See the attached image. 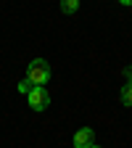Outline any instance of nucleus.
Instances as JSON below:
<instances>
[{
	"label": "nucleus",
	"mask_w": 132,
	"mask_h": 148,
	"mask_svg": "<svg viewBox=\"0 0 132 148\" xmlns=\"http://www.w3.org/2000/svg\"><path fill=\"white\" fill-rule=\"evenodd\" d=\"M27 79H29L32 85H37V87L48 85V79H50V64H48L45 58H34V61L29 64V69H27Z\"/></svg>",
	"instance_id": "f257e3e1"
},
{
	"label": "nucleus",
	"mask_w": 132,
	"mask_h": 148,
	"mask_svg": "<svg viewBox=\"0 0 132 148\" xmlns=\"http://www.w3.org/2000/svg\"><path fill=\"white\" fill-rule=\"evenodd\" d=\"M27 101H29L32 111H45V108L50 106V95H48L45 87H34L29 95H27Z\"/></svg>",
	"instance_id": "f03ea898"
},
{
	"label": "nucleus",
	"mask_w": 132,
	"mask_h": 148,
	"mask_svg": "<svg viewBox=\"0 0 132 148\" xmlns=\"http://www.w3.org/2000/svg\"><path fill=\"white\" fill-rule=\"evenodd\" d=\"M95 143V132H92V127H82L77 135H74V148H90Z\"/></svg>",
	"instance_id": "7ed1b4c3"
},
{
	"label": "nucleus",
	"mask_w": 132,
	"mask_h": 148,
	"mask_svg": "<svg viewBox=\"0 0 132 148\" xmlns=\"http://www.w3.org/2000/svg\"><path fill=\"white\" fill-rule=\"evenodd\" d=\"M77 8H79V0H61V11H64L66 16L77 13Z\"/></svg>",
	"instance_id": "20e7f679"
},
{
	"label": "nucleus",
	"mask_w": 132,
	"mask_h": 148,
	"mask_svg": "<svg viewBox=\"0 0 132 148\" xmlns=\"http://www.w3.org/2000/svg\"><path fill=\"white\" fill-rule=\"evenodd\" d=\"M119 98H122V103H124V106H132V85H129V82H127V85L122 87Z\"/></svg>",
	"instance_id": "39448f33"
},
{
	"label": "nucleus",
	"mask_w": 132,
	"mask_h": 148,
	"mask_svg": "<svg viewBox=\"0 0 132 148\" xmlns=\"http://www.w3.org/2000/svg\"><path fill=\"white\" fill-rule=\"evenodd\" d=\"M34 87H37V85H32V82H29L27 77H24L21 82H18V92H24V95H29V92H32Z\"/></svg>",
	"instance_id": "423d86ee"
},
{
	"label": "nucleus",
	"mask_w": 132,
	"mask_h": 148,
	"mask_svg": "<svg viewBox=\"0 0 132 148\" xmlns=\"http://www.w3.org/2000/svg\"><path fill=\"white\" fill-rule=\"evenodd\" d=\"M124 77H127V82L132 85V66H127V69H124Z\"/></svg>",
	"instance_id": "0eeeda50"
},
{
	"label": "nucleus",
	"mask_w": 132,
	"mask_h": 148,
	"mask_svg": "<svg viewBox=\"0 0 132 148\" xmlns=\"http://www.w3.org/2000/svg\"><path fill=\"white\" fill-rule=\"evenodd\" d=\"M119 3H122V5H132V0H119Z\"/></svg>",
	"instance_id": "6e6552de"
},
{
	"label": "nucleus",
	"mask_w": 132,
	"mask_h": 148,
	"mask_svg": "<svg viewBox=\"0 0 132 148\" xmlns=\"http://www.w3.org/2000/svg\"><path fill=\"white\" fill-rule=\"evenodd\" d=\"M90 148H101V145H95V143H92V145H90Z\"/></svg>",
	"instance_id": "1a4fd4ad"
}]
</instances>
